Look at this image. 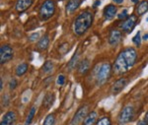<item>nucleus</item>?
I'll return each mask as SVG.
<instances>
[{
	"label": "nucleus",
	"instance_id": "1",
	"mask_svg": "<svg viewBox=\"0 0 148 125\" xmlns=\"http://www.w3.org/2000/svg\"><path fill=\"white\" fill-rule=\"evenodd\" d=\"M137 59V52L133 47L123 49L120 54L118 55L116 61L113 65V70L116 74H123L130 71Z\"/></svg>",
	"mask_w": 148,
	"mask_h": 125
},
{
	"label": "nucleus",
	"instance_id": "2",
	"mask_svg": "<svg viewBox=\"0 0 148 125\" xmlns=\"http://www.w3.org/2000/svg\"><path fill=\"white\" fill-rule=\"evenodd\" d=\"M94 15L90 11H84L77 16L73 23V32L77 36H82L92 26Z\"/></svg>",
	"mask_w": 148,
	"mask_h": 125
},
{
	"label": "nucleus",
	"instance_id": "3",
	"mask_svg": "<svg viewBox=\"0 0 148 125\" xmlns=\"http://www.w3.org/2000/svg\"><path fill=\"white\" fill-rule=\"evenodd\" d=\"M56 12V2L53 0H45L40 5L39 10V16L42 21H47L54 15Z\"/></svg>",
	"mask_w": 148,
	"mask_h": 125
},
{
	"label": "nucleus",
	"instance_id": "4",
	"mask_svg": "<svg viewBox=\"0 0 148 125\" xmlns=\"http://www.w3.org/2000/svg\"><path fill=\"white\" fill-rule=\"evenodd\" d=\"M112 72V66L108 62H105L98 68V71L96 73V82L97 85L102 86L109 80Z\"/></svg>",
	"mask_w": 148,
	"mask_h": 125
},
{
	"label": "nucleus",
	"instance_id": "5",
	"mask_svg": "<svg viewBox=\"0 0 148 125\" xmlns=\"http://www.w3.org/2000/svg\"><path fill=\"white\" fill-rule=\"evenodd\" d=\"M134 114V109H133L132 105H126L121 109V111L120 112L119 115V122L121 124H126L128 122L131 121Z\"/></svg>",
	"mask_w": 148,
	"mask_h": 125
},
{
	"label": "nucleus",
	"instance_id": "6",
	"mask_svg": "<svg viewBox=\"0 0 148 125\" xmlns=\"http://www.w3.org/2000/svg\"><path fill=\"white\" fill-rule=\"evenodd\" d=\"M14 50L9 44H3L0 47V63L5 64L13 58Z\"/></svg>",
	"mask_w": 148,
	"mask_h": 125
},
{
	"label": "nucleus",
	"instance_id": "7",
	"mask_svg": "<svg viewBox=\"0 0 148 125\" xmlns=\"http://www.w3.org/2000/svg\"><path fill=\"white\" fill-rule=\"evenodd\" d=\"M136 24H137V17L135 15H130L127 19L123 21V23L121 24L120 27L125 33H131L133 29L135 28Z\"/></svg>",
	"mask_w": 148,
	"mask_h": 125
},
{
	"label": "nucleus",
	"instance_id": "8",
	"mask_svg": "<svg viewBox=\"0 0 148 125\" xmlns=\"http://www.w3.org/2000/svg\"><path fill=\"white\" fill-rule=\"evenodd\" d=\"M87 110H88L87 105H83V107H79L77 111H76V113L74 114L73 118L71 119L70 125H78L83 119H85L86 116H87Z\"/></svg>",
	"mask_w": 148,
	"mask_h": 125
},
{
	"label": "nucleus",
	"instance_id": "9",
	"mask_svg": "<svg viewBox=\"0 0 148 125\" xmlns=\"http://www.w3.org/2000/svg\"><path fill=\"white\" fill-rule=\"evenodd\" d=\"M126 84H127V80H126L125 78H120L119 80H116V82H114V85L112 86L111 94H112V95H114V96L120 94L121 91L125 89Z\"/></svg>",
	"mask_w": 148,
	"mask_h": 125
},
{
	"label": "nucleus",
	"instance_id": "10",
	"mask_svg": "<svg viewBox=\"0 0 148 125\" xmlns=\"http://www.w3.org/2000/svg\"><path fill=\"white\" fill-rule=\"evenodd\" d=\"M116 12H118V8H116V5L114 4H109L104 8L103 10V15H104L105 20H112V19L114 18V16L116 15Z\"/></svg>",
	"mask_w": 148,
	"mask_h": 125
},
{
	"label": "nucleus",
	"instance_id": "11",
	"mask_svg": "<svg viewBox=\"0 0 148 125\" xmlns=\"http://www.w3.org/2000/svg\"><path fill=\"white\" fill-rule=\"evenodd\" d=\"M33 3H34V0H17L15 4V9L19 13H22L28 10Z\"/></svg>",
	"mask_w": 148,
	"mask_h": 125
},
{
	"label": "nucleus",
	"instance_id": "12",
	"mask_svg": "<svg viewBox=\"0 0 148 125\" xmlns=\"http://www.w3.org/2000/svg\"><path fill=\"white\" fill-rule=\"evenodd\" d=\"M121 40V33L119 30H111L109 33V44L111 45H116Z\"/></svg>",
	"mask_w": 148,
	"mask_h": 125
},
{
	"label": "nucleus",
	"instance_id": "13",
	"mask_svg": "<svg viewBox=\"0 0 148 125\" xmlns=\"http://www.w3.org/2000/svg\"><path fill=\"white\" fill-rule=\"evenodd\" d=\"M54 100H56V96H54V94H52V93L47 94L44 98V100H42V107L47 109H51L52 105H53Z\"/></svg>",
	"mask_w": 148,
	"mask_h": 125
},
{
	"label": "nucleus",
	"instance_id": "14",
	"mask_svg": "<svg viewBox=\"0 0 148 125\" xmlns=\"http://www.w3.org/2000/svg\"><path fill=\"white\" fill-rule=\"evenodd\" d=\"M16 120L15 111H8L3 116V119L1 121V125H12Z\"/></svg>",
	"mask_w": 148,
	"mask_h": 125
},
{
	"label": "nucleus",
	"instance_id": "15",
	"mask_svg": "<svg viewBox=\"0 0 148 125\" xmlns=\"http://www.w3.org/2000/svg\"><path fill=\"white\" fill-rule=\"evenodd\" d=\"M81 4V0H69L66 4V13L72 14L78 9Z\"/></svg>",
	"mask_w": 148,
	"mask_h": 125
},
{
	"label": "nucleus",
	"instance_id": "16",
	"mask_svg": "<svg viewBox=\"0 0 148 125\" xmlns=\"http://www.w3.org/2000/svg\"><path fill=\"white\" fill-rule=\"evenodd\" d=\"M90 69V61L87 58L83 59L82 61H80V63L78 64V72L81 75H85Z\"/></svg>",
	"mask_w": 148,
	"mask_h": 125
},
{
	"label": "nucleus",
	"instance_id": "17",
	"mask_svg": "<svg viewBox=\"0 0 148 125\" xmlns=\"http://www.w3.org/2000/svg\"><path fill=\"white\" fill-rule=\"evenodd\" d=\"M49 45V35H45L44 37L40 38L37 47H38V49H39V50L42 51V50L47 49Z\"/></svg>",
	"mask_w": 148,
	"mask_h": 125
},
{
	"label": "nucleus",
	"instance_id": "18",
	"mask_svg": "<svg viewBox=\"0 0 148 125\" xmlns=\"http://www.w3.org/2000/svg\"><path fill=\"white\" fill-rule=\"evenodd\" d=\"M79 57H80V54H79V51H76L75 53H74V55L72 57H71V59L69 60L68 62V70L69 71H72L74 68H75V66L78 64V61H79Z\"/></svg>",
	"mask_w": 148,
	"mask_h": 125
},
{
	"label": "nucleus",
	"instance_id": "19",
	"mask_svg": "<svg viewBox=\"0 0 148 125\" xmlns=\"http://www.w3.org/2000/svg\"><path fill=\"white\" fill-rule=\"evenodd\" d=\"M148 11V1L144 0V1L139 2V4L136 7V13L138 16H142Z\"/></svg>",
	"mask_w": 148,
	"mask_h": 125
},
{
	"label": "nucleus",
	"instance_id": "20",
	"mask_svg": "<svg viewBox=\"0 0 148 125\" xmlns=\"http://www.w3.org/2000/svg\"><path fill=\"white\" fill-rule=\"evenodd\" d=\"M96 119H97V113H96V112H95V111L90 112V113L86 116V118L84 119L83 125H94Z\"/></svg>",
	"mask_w": 148,
	"mask_h": 125
},
{
	"label": "nucleus",
	"instance_id": "21",
	"mask_svg": "<svg viewBox=\"0 0 148 125\" xmlns=\"http://www.w3.org/2000/svg\"><path fill=\"white\" fill-rule=\"evenodd\" d=\"M28 64L27 63H21L19 64L17 66V68H16V75L18 77H21L23 76L24 74H26V72L28 71Z\"/></svg>",
	"mask_w": 148,
	"mask_h": 125
},
{
	"label": "nucleus",
	"instance_id": "22",
	"mask_svg": "<svg viewBox=\"0 0 148 125\" xmlns=\"http://www.w3.org/2000/svg\"><path fill=\"white\" fill-rule=\"evenodd\" d=\"M36 109H36L35 105L31 107L30 112H29V114H28V116H27V119H26V121H25V125H30L31 122L33 121V119H34V116H35V113H36Z\"/></svg>",
	"mask_w": 148,
	"mask_h": 125
},
{
	"label": "nucleus",
	"instance_id": "23",
	"mask_svg": "<svg viewBox=\"0 0 148 125\" xmlns=\"http://www.w3.org/2000/svg\"><path fill=\"white\" fill-rule=\"evenodd\" d=\"M42 70L45 74H49L53 70V63H52L51 61H47L46 63L44 64V66H42Z\"/></svg>",
	"mask_w": 148,
	"mask_h": 125
},
{
	"label": "nucleus",
	"instance_id": "24",
	"mask_svg": "<svg viewBox=\"0 0 148 125\" xmlns=\"http://www.w3.org/2000/svg\"><path fill=\"white\" fill-rule=\"evenodd\" d=\"M54 123H56V116L53 113L47 115L44 121V125H54Z\"/></svg>",
	"mask_w": 148,
	"mask_h": 125
},
{
	"label": "nucleus",
	"instance_id": "25",
	"mask_svg": "<svg viewBox=\"0 0 148 125\" xmlns=\"http://www.w3.org/2000/svg\"><path fill=\"white\" fill-rule=\"evenodd\" d=\"M141 40H142V38H141V33L138 31L136 35L133 37L132 38V42H133V44H134L136 46H139L140 44H141Z\"/></svg>",
	"mask_w": 148,
	"mask_h": 125
},
{
	"label": "nucleus",
	"instance_id": "26",
	"mask_svg": "<svg viewBox=\"0 0 148 125\" xmlns=\"http://www.w3.org/2000/svg\"><path fill=\"white\" fill-rule=\"evenodd\" d=\"M97 125H112V124H111V120H110L109 117H102V118L98 121Z\"/></svg>",
	"mask_w": 148,
	"mask_h": 125
},
{
	"label": "nucleus",
	"instance_id": "27",
	"mask_svg": "<svg viewBox=\"0 0 148 125\" xmlns=\"http://www.w3.org/2000/svg\"><path fill=\"white\" fill-rule=\"evenodd\" d=\"M18 86V81L16 80L15 78H12L10 82H9V89L12 91V90H15Z\"/></svg>",
	"mask_w": 148,
	"mask_h": 125
},
{
	"label": "nucleus",
	"instance_id": "28",
	"mask_svg": "<svg viewBox=\"0 0 148 125\" xmlns=\"http://www.w3.org/2000/svg\"><path fill=\"white\" fill-rule=\"evenodd\" d=\"M128 17H130V16H128L127 10H126V9H125V10L121 12V14H119V15H118V18L120 19V20H123V21H125V19H127Z\"/></svg>",
	"mask_w": 148,
	"mask_h": 125
},
{
	"label": "nucleus",
	"instance_id": "29",
	"mask_svg": "<svg viewBox=\"0 0 148 125\" xmlns=\"http://www.w3.org/2000/svg\"><path fill=\"white\" fill-rule=\"evenodd\" d=\"M56 83H57V85H58V86H63L64 83H65V76L62 75V74H61V75H59L58 78H57Z\"/></svg>",
	"mask_w": 148,
	"mask_h": 125
},
{
	"label": "nucleus",
	"instance_id": "30",
	"mask_svg": "<svg viewBox=\"0 0 148 125\" xmlns=\"http://www.w3.org/2000/svg\"><path fill=\"white\" fill-rule=\"evenodd\" d=\"M39 38H40V33H34L29 37L28 40H30V42H36L37 40H39Z\"/></svg>",
	"mask_w": 148,
	"mask_h": 125
},
{
	"label": "nucleus",
	"instance_id": "31",
	"mask_svg": "<svg viewBox=\"0 0 148 125\" xmlns=\"http://www.w3.org/2000/svg\"><path fill=\"white\" fill-rule=\"evenodd\" d=\"M2 100H3L4 107H7V105H9V100H10V98H9V96L8 95H4V97H3V98H2Z\"/></svg>",
	"mask_w": 148,
	"mask_h": 125
},
{
	"label": "nucleus",
	"instance_id": "32",
	"mask_svg": "<svg viewBox=\"0 0 148 125\" xmlns=\"http://www.w3.org/2000/svg\"><path fill=\"white\" fill-rule=\"evenodd\" d=\"M100 4H101V1H100V0H96V1H95V3L93 4V8H97Z\"/></svg>",
	"mask_w": 148,
	"mask_h": 125
},
{
	"label": "nucleus",
	"instance_id": "33",
	"mask_svg": "<svg viewBox=\"0 0 148 125\" xmlns=\"http://www.w3.org/2000/svg\"><path fill=\"white\" fill-rule=\"evenodd\" d=\"M136 125H148V124L144 121V120H141V121L138 122V123H137Z\"/></svg>",
	"mask_w": 148,
	"mask_h": 125
},
{
	"label": "nucleus",
	"instance_id": "34",
	"mask_svg": "<svg viewBox=\"0 0 148 125\" xmlns=\"http://www.w3.org/2000/svg\"><path fill=\"white\" fill-rule=\"evenodd\" d=\"M113 1L116 4H121L123 2V0H113Z\"/></svg>",
	"mask_w": 148,
	"mask_h": 125
},
{
	"label": "nucleus",
	"instance_id": "35",
	"mask_svg": "<svg viewBox=\"0 0 148 125\" xmlns=\"http://www.w3.org/2000/svg\"><path fill=\"white\" fill-rule=\"evenodd\" d=\"M142 40H148V33H145V35L143 36Z\"/></svg>",
	"mask_w": 148,
	"mask_h": 125
},
{
	"label": "nucleus",
	"instance_id": "36",
	"mask_svg": "<svg viewBox=\"0 0 148 125\" xmlns=\"http://www.w3.org/2000/svg\"><path fill=\"white\" fill-rule=\"evenodd\" d=\"M144 121L146 122V123L148 124V112L146 113V115H145V118H144Z\"/></svg>",
	"mask_w": 148,
	"mask_h": 125
},
{
	"label": "nucleus",
	"instance_id": "37",
	"mask_svg": "<svg viewBox=\"0 0 148 125\" xmlns=\"http://www.w3.org/2000/svg\"><path fill=\"white\" fill-rule=\"evenodd\" d=\"M0 84H1V86H0V89H3V79H1V82H0Z\"/></svg>",
	"mask_w": 148,
	"mask_h": 125
},
{
	"label": "nucleus",
	"instance_id": "38",
	"mask_svg": "<svg viewBox=\"0 0 148 125\" xmlns=\"http://www.w3.org/2000/svg\"><path fill=\"white\" fill-rule=\"evenodd\" d=\"M131 1H132V3H138L139 0H131Z\"/></svg>",
	"mask_w": 148,
	"mask_h": 125
},
{
	"label": "nucleus",
	"instance_id": "39",
	"mask_svg": "<svg viewBox=\"0 0 148 125\" xmlns=\"http://www.w3.org/2000/svg\"><path fill=\"white\" fill-rule=\"evenodd\" d=\"M146 21H147V22H148V17H147V18H146Z\"/></svg>",
	"mask_w": 148,
	"mask_h": 125
}]
</instances>
